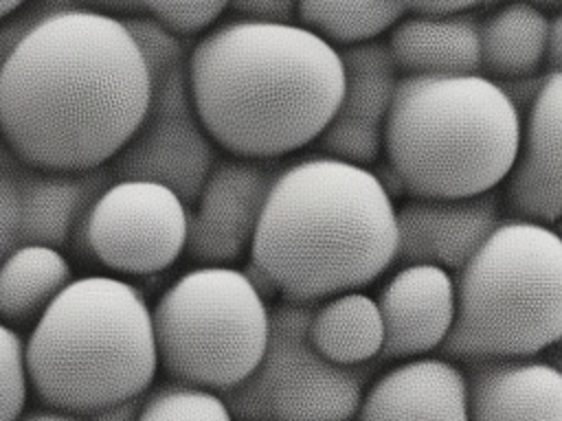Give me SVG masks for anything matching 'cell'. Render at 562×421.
<instances>
[{
    "label": "cell",
    "mask_w": 562,
    "mask_h": 421,
    "mask_svg": "<svg viewBox=\"0 0 562 421\" xmlns=\"http://www.w3.org/2000/svg\"><path fill=\"white\" fill-rule=\"evenodd\" d=\"M143 397L145 395L130 397V399L103 406V408L86 414L83 421H136L138 412H140V406H143Z\"/></svg>",
    "instance_id": "cell-31"
},
{
    "label": "cell",
    "mask_w": 562,
    "mask_h": 421,
    "mask_svg": "<svg viewBox=\"0 0 562 421\" xmlns=\"http://www.w3.org/2000/svg\"><path fill=\"white\" fill-rule=\"evenodd\" d=\"M382 349L375 360L395 362L439 349L454 318V278L437 265H402L380 289Z\"/></svg>",
    "instance_id": "cell-15"
},
{
    "label": "cell",
    "mask_w": 562,
    "mask_h": 421,
    "mask_svg": "<svg viewBox=\"0 0 562 421\" xmlns=\"http://www.w3.org/2000/svg\"><path fill=\"white\" fill-rule=\"evenodd\" d=\"M316 303L281 298L268 307V340L252 373L222 392L233 421H353L367 364L338 366L307 338Z\"/></svg>",
    "instance_id": "cell-8"
},
{
    "label": "cell",
    "mask_w": 562,
    "mask_h": 421,
    "mask_svg": "<svg viewBox=\"0 0 562 421\" xmlns=\"http://www.w3.org/2000/svg\"><path fill=\"white\" fill-rule=\"evenodd\" d=\"M105 167L90 171H40L20 178L22 243L66 248L97 195L112 182Z\"/></svg>",
    "instance_id": "cell-18"
},
{
    "label": "cell",
    "mask_w": 562,
    "mask_h": 421,
    "mask_svg": "<svg viewBox=\"0 0 562 421\" xmlns=\"http://www.w3.org/2000/svg\"><path fill=\"white\" fill-rule=\"evenodd\" d=\"M268 305L241 270L198 265L176 278L151 309L156 357L171 382L226 392L263 355Z\"/></svg>",
    "instance_id": "cell-7"
},
{
    "label": "cell",
    "mask_w": 562,
    "mask_h": 421,
    "mask_svg": "<svg viewBox=\"0 0 562 421\" xmlns=\"http://www.w3.org/2000/svg\"><path fill=\"white\" fill-rule=\"evenodd\" d=\"M70 2L79 9H88V11H97V13H105V15H114V18H127V15L143 13L136 0H70Z\"/></svg>",
    "instance_id": "cell-32"
},
{
    "label": "cell",
    "mask_w": 562,
    "mask_h": 421,
    "mask_svg": "<svg viewBox=\"0 0 562 421\" xmlns=\"http://www.w3.org/2000/svg\"><path fill=\"white\" fill-rule=\"evenodd\" d=\"M29 0H0V20L9 18L11 13H15L18 9H22Z\"/></svg>",
    "instance_id": "cell-36"
},
{
    "label": "cell",
    "mask_w": 562,
    "mask_h": 421,
    "mask_svg": "<svg viewBox=\"0 0 562 421\" xmlns=\"http://www.w3.org/2000/svg\"><path fill=\"white\" fill-rule=\"evenodd\" d=\"M551 18L533 7L507 2L479 22V75L507 81L540 75Z\"/></svg>",
    "instance_id": "cell-20"
},
{
    "label": "cell",
    "mask_w": 562,
    "mask_h": 421,
    "mask_svg": "<svg viewBox=\"0 0 562 421\" xmlns=\"http://www.w3.org/2000/svg\"><path fill=\"white\" fill-rule=\"evenodd\" d=\"M72 281L61 250L22 243L0 261V322L29 325Z\"/></svg>",
    "instance_id": "cell-22"
},
{
    "label": "cell",
    "mask_w": 562,
    "mask_h": 421,
    "mask_svg": "<svg viewBox=\"0 0 562 421\" xmlns=\"http://www.w3.org/2000/svg\"><path fill=\"white\" fill-rule=\"evenodd\" d=\"M395 250V204L373 169L321 153L281 167L248 252L279 296L318 303L382 276Z\"/></svg>",
    "instance_id": "cell-3"
},
{
    "label": "cell",
    "mask_w": 562,
    "mask_h": 421,
    "mask_svg": "<svg viewBox=\"0 0 562 421\" xmlns=\"http://www.w3.org/2000/svg\"><path fill=\"white\" fill-rule=\"evenodd\" d=\"M187 77L211 140L257 160H279L314 143L342 92L336 46L296 22H222L191 48Z\"/></svg>",
    "instance_id": "cell-2"
},
{
    "label": "cell",
    "mask_w": 562,
    "mask_h": 421,
    "mask_svg": "<svg viewBox=\"0 0 562 421\" xmlns=\"http://www.w3.org/2000/svg\"><path fill=\"white\" fill-rule=\"evenodd\" d=\"M312 346L338 366H362L382 349V318L375 298L349 289L318 300L307 322Z\"/></svg>",
    "instance_id": "cell-21"
},
{
    "label": "cell",
    "mask_w": 562,
    "mask_h": 421,
    "mask_svg": "<svg viewBox=\"0 0 562 421\" xmlns=\"http://www.w3.org/2000/svg\"><path fill=\"white\" fill-rule=\"evenodd\" d=\"M22 246L20 239V175L9 167V149L0 153V261Z\"/></svg>",
    "instance_id": "cell-28"
},
{
    "label": "cell",
    "mask_w": 562,
    "mask_h": 421,
    "mask_svg": "<svg viewBox=\"0 0 562 421\" xmlns=\"http://www.w3.org/2000/svg\"><path fill=\"white\" fill-rule=\"evenodd\" d=\"M283 164L279 160H217L189 208L184 252L202 265H228L250 250L252 235Z\"/></svg>",
    "instance_id": "cell-11"
},
{
    "label": "cell",
    "mask_w": 562,
    "mask_h": 421,
    "mask_svg": "<svg viewBox=\"0 0 562 421\" xmlns=\"http://www.w3.org/2000/svg\"><path fill=\"white\" fill-rule=\"evenodd\" d=\"M140 11L178 37L211 29L231 0H136Z\"/></svg>",
    "instance_id": "cell-26"
},
{
    "label": "cell",
    "mask_w": 562,
    "mask_h": 421,
    "mask_svg": "<svg viewBox=\"0 0 562 421\" xmlns=\"http://www.w3.org/2000/svg\"><path fill=\"white\" fill-rule=\"evenodd\" d=\"M386 48L404 75H479V20L461 13H404Z\"/></svg>",
    "instance_id": "cell-19"
},
{
    "label": "cell",
    "mask_w": 562,
    "mask_h": 421,
    "mask_svg": "<svg viewBox=\"0 0 562 421\" xmlns=\"http://www.w3.org/2000/svg\"><path fill=\"white\" fill-rule=\"evenodd\" d=\"M24 366L46 408L77 417L145 395L158 371L145 296L116 276L72 278L33 322Z\"/></svg>",
    "instance_id": "cell-4"
},
{
    "label": "cell",
    "mask_w": 562,
    "mask_h": 421,
    "mask_svg": "<svg viewBox=\"0 0 562 421\" xmlns=\"http://www.w3.org/2000/svg\"><path fill=\"white\" fill-rule=\"evenodd\" d=\"M501 204L512 219L553 226L562 213V75L547 72L520 123Z\"/></svg>",
    "instance_id": "cell-13"
},
{
    "label": "cell",
    "mask_w": 562,
    "mask_h": 421,
    "mask_svg": "<svg viewBox=\"0 0 562 421\" xmlns=\"http://www.w3.org/2000/svg\"><path fill=\"white\" fill-rule=\"evenodd\" d=\"M24 342L9 325L0 322V421H18L26 406Z\"/></svg>",
    "instance_id": "cell-27"
},
{
    "label": "cell",
    "mask_w": 562,
    "mask_h": 421,
    "mask_svg": "<svg viewBox=\"0 0 562 421\" xmlns=\"http://www.w3.org/2000/svg\"><path fill=\"white\" fill-rule=\"evenodd\" d=\"M136 421H233L217 392L167 382L147 390Z\"/></svg>",
    "instance_id": "cell-24"
},
{
    "label": "cell",
    "mask_w": 562,
    "mask_h": 421,
    "mask_svg": "<svg viewBox=\"0 0 562 421\" xmlns=\"http://www.w3.org/2000/svg\"><path fill=\"white\" fill-rule=\"evenodd\" d=\"M187 224L189 208L171 189L112 180L88 208L70 248L119 274H158L184 252Z\"/></svg>",
    "instance_id": "cell-9"
},
{
    "label": "cell",
    "mask_w": 562,
    "mask_h": 421,
    "mask_svg": "<svg viewBox=\"0 0 562 421\" xmlns=\"http://www.w3.org/2000/svg\"><path fill=\"white\" fill-rule=\"evenodd\" d=\"M296 2L299 0H231L228 9L241 20L290 24L296 22Z\"/></svg>",
    "instance_id": "cell-29"
},
{
    "label": "cell",
    "mask_w": 562,
    "mask_h": 421,
    "mask_svg": "<svg viewBox=\"0 0 562 421\" xmlns=\"http://www.w3.org/2000/svg\"><path fill=\"white\" fill-rule=\"evenodd\" d=\"M404 13H461L470 11L485 0H395Z\"/></svg>",
    "instance_id": "cell-30"
},
{
    "label": "cell",
    "mask_w": 562,
    "mask_h": 421,
    "mask_svg": "<svg viewBox=\"0 0 562 421\" xmlns=\"http://www.w3.org/2000/svg\"><path fill=\"white\" fill-rule=\"evenodd\" d=\"M520 123L483 75H404L384 123V162L408 197L479 195L505 180Z\"/></svg>",
    "instance_id": "cell-5"
},
{
    "label": "cell",
    "mask_w": 562,
    "mask_h": 421,
    "mask_svg": "<svg viewBox=\"0 0 562 421\" xmlns=\"http://www.w3.org/2000/svg\"><path fill=\"white\" fill-rule=\"evenodd\" d=\"M507 2H518V4H527V7H533L542 13H549V11H558L562 7V0H507Z\"/></svg>",
    "instance_id": "cell-35"
},
{
    "label": "cell",
    "mask_w": 562,
    "mask_h": 421,
    "mask_svg": "<svg viewBox=\"0 0 562 421\" xmlns=\"http://www.w3.org/2000/svg\"><path fill=\"white\" fill-rule=\"evenodd\" d=\"M18 421H83V417L46 408V410H33L29 414H22Z\"/></svg>",
    "instance_id": "cell-34"
},
{
    "label": "cell",
    "mask_w": 562,
    "mask_h": 421,
    "mask_svg": "<svg viewBox=\"0 0 562 421\" xmlns=\"http://www.w3.org/2000/svg\"><path fill=\"white\" fill-rule=\"evenodd\" d=\"M501 208L496 189L470 197H408L395 206V261L454 272L498 226Z\"/></svg>",
    "instance_id": "cell-14"
},
{
    "label": "cell",
    "mask_w": 562,
    "mask_h": 421,
    "mask_svg": "<svg viewBox=\"0 0 562 421\" xmlns=\"http://www.w3.org/2000/svg\"><path fill=\"white\" fill-rule=\"evenodd\" d=\"M441 357H529L562 335V241L553 226L507 219L457 270Z\"/></svg>",
    "instance_id": "cell-6"
},
{
    "label": "cell",
    "mask_w": 562,
    "mask_h": 421,
    "mask_svg": "<svg viewBox=\"0 0 562 421\" xmlns=\"http://www.w3.org/2000/svg\"><path fill=\"white\" fill-rule=\"evenodd\" d=\"M342 92L334 116L316 138L325 156L371 167L382 153L384 123L400 81L386 42L371 39L338 50Z\"/></svg>",
    "instance_id": "cell-12"
},
{
    "label": "cell",
    "mask_w": 562,
    "mask_h": 421,
    "mask_svg": "<svg viewBox=\"0 0 562 421\" xmlns=\"http://www.w3.org/2000/svg\"><path fill=\"white\" fill-rule=\"evenodd\" d=\"M215 162V143L195 114L182 64L149 79L145 116L108 169L114 180L158 182L191 208Z\"/></svg>",
    "instance_id": "cell-10"
},
{
    "label": "cell",
    "mask_w": 562,
    "mask_h": 421,
    "mask_svg": "<svg viewBox=\"0 0 562 421\" xmlns=\"http://www.w3.org/2000/svg\"><path fill=\"white\" fill-rule=\"evenodd\" d=\"M562 66V20L553 15L547 31V46H544V68L547 72H560Z\"/></svg>",
    "instance_id": "cell-33"
},
{
    "label": "cell",
    "mask_w": 562,
    "mask_h": 421,
    "mask_svg": "<svg viewBox=\"0 0 562 421\" xmlns=\"http://www.w3.org/2000/svg\"><path fill=\"white\" fill-rule=\"evenodd\" d=\"M121 22L125 24L127 33L132 35V39L143 57L149 79L187 64L189 53L184 50L180 37L173 35L162 24H158L154 18H149L145 13H136V15L121 18Z\"/></svg>",
    "instance_id": "cell-25"
},
{
    "label": "cell",
    "mask_w": 562,
    "mask_h": 421,
    "mask_svg": "<svg viewBox=\"0 0 562 421\" xmlns=\"http://www.w3.org/2000/svg\"><path fill=\"white\" fill-rule=\"evenodd\" d=\"M147 103V68L114 15L79 7L53 11L0 64V136L31 169L105 167Z\"/></svg>",
    "instance_id": "cell-1"
},
{
    "label": "cell",
    "mask_w": 562,
    "mask_h": 421,
    "mask_svg": "<svg viewBox=\"0 0 562 421\" xmlns=\"http://www.w3.org/2000/svg\"><path fill=\"white\" fill-rule=\"evenodd\" d=\"M404 15L395 0H299L296 24L331 46L380 39Z\"/></svg>",
    "instance_id": "cell-23"
},
{
    "label": "cell",
    "mask_w": 562,
    "mask_h": 421,
    "mask_svg": "<svg viewBox=\"0 0 562 421\" xmlns=\"http://www.w3.org/2000/svg\"><path fill=\"white\" fill-rule=\"evenodd\" d=\"M468 421H562L558 364L529 357L463 362Z\"/></svg>",
    "instance_id": "cell-16"
},
{
    "label": "cell",
    "mask_w": 562,
    "mask_h": 421,
    "mask_svg": "<svg viewBox=\"0 0 562 421\" xmlns=\"http://www.w3.org/2000/svg\"><path fill=\"white\" fill-rule=\"evenodd\" d=\"M353 421H468L463 371L441 355L402 360L362 392Z\"/></svg>",
    "instance_id": "cell-17"
}]
</instances>
